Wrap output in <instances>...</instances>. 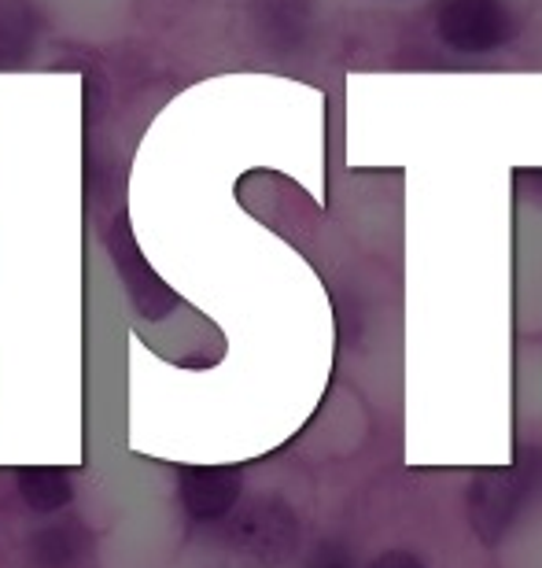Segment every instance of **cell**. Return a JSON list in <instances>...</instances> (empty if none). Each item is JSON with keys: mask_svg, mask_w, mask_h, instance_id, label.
I'll use <instances>...</instances> for the list:
<instances>
[{"mask_svg": "<svg viewBox=\"0 0 542 568\" xmlns=\"http://www.w3.org/2000/svg\"><path fill=\"white\" fill-rule=\"evenodd\" d=\"M241 473L225 465H188L177 473V503L192 525H214L241 503Z\"/></svg>", "mask_w": 542, "mask_h": 568, "instance_id": "cell-2", "label": "cell"}, {"mask_svg": "<svg viewBox=\"0 0 542 568\" xmlns=\"http://www.w3.org/2000/svg\"><path fill=\"white\" fill-rule=\"evenodd\" d=\"M89 561H93V536L78 520L49 525L30 539V568H89Z\"/></svg>", "mask_w": 542, "mask_h": 568, "instance_id": "cell-4", "label": "cell"}, {"mask_svg": "<svg viewBox=\"0 0 542 568\" xmlns=\"http://www.w3.org/2000/svg\"><path fill=\"white\" fill-rule=\"evenodd\" d=\"M236 539H241L247 554H255L258 561L277 565L280 558H288V554L296 550L299 528H296V517L280 503H263L241 520Z\"/></svg>", "mask_w": 542, "mask_h": 568, "instance_id": "cell-3", "label": "cell"}, {"mask_svg": "<svg viewBox=\"0 0 542 568\" xmlns=\"http://www.w3.org/2000/svg\"><path fill=\"white\" fill-rule=\"evenodd\" d=\"M369 568H428V565L410 550H388V554H380Z\"/></svg>", "mask_w": 542, "mask_h": 568, "instance_id": "cell-7", "label": "cell"}, {"mask_svg": "<svg viewBox=\"0 0 542 568\" xmlns=\"http://www.w3.org/2000/svg\"><path fill=\"white\" fill-rule=\"evenodd\" d=\"M307 568H355V565H351V554H347L344 547L325 542V547L314 550V558L307 561Z\"/></svg>", "mask_w": 542, "mask_h": 568, "instance_id": "cell-6", "label": "cell"}, {"mask_svg": "<svg viewBox=\"0 0 542 568\" xmlns=\"http://www.w3.org/2000/svg\"><path fill=\"white\" fill-rule=\"evenodd\" d=\"M432 22L450 52L483 55L513 38V16L505 0H436Z\"/></svg>", "mask_w": 542, "mask_h": 568, "instance_id": "cell-1", "label": "cell"}, {"mask_svg": "<svg viewBox=\"0 0 542 568\" xmlns=\"http://www.w3.org/2000/svg\"><path fill=\"white\" fill-rule=\"evenodd\" d=\"M16 480H19L22 503H27L33 514H60L74 498L71 473L60 469V465H27V469L16 473Z\"/></svg>", "mask_w": 542, "mask_h": 568, "instance_id": "cell-5", "label": "cell"}]
</instances>
